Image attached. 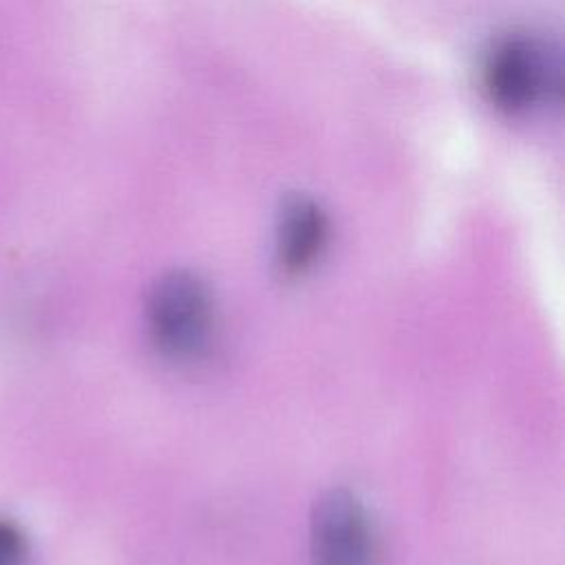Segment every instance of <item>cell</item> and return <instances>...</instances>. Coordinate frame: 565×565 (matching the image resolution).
Returning a JSON list of instances; mask_svg holds the SVG:
<instances>
[{"label":"cell","instance_id":"1","mask_svg":"<svg viewBox=\"0 0 565 565\" xmlns=\"http://www.w3.org/2000/svg\"><path fill=\"white\" fill-rule=\"evenodd\" d=\"M481 86L505 115H530L556 106L563 95L561 46L530 31L497 40L481 64Z\"/></svg>","mask_w":565,"mask_h":565},{"label":"cell","instance_id":"2","mask_svg":"<svg viewBox=\"0 0 565 565\" xmlns=\"http://www.w3.org/2000/svg\"><path fill=\"white\" fill-rule=\"evenodd\" d=\"M212 298L205 282L185 269L161 274L146 298V322L157 349L177 360L199 355L212 333Z\"/></svg>","mask_w":565,"mask_h":565},{"label":"cell","instance_id":"3","mask_svg":"<svg viewBox=\"0 0 565 565\" xmlns=\"http://www.w3.org/2000/svg\"><path fill=\"white\" fill-rule=\"evenodd\" d=\"M309 552L313 565H373L375 534L364 503L347 488L327 490L311 510Z\"/></svg>","mask_w":565,"mask_h":565},{"label":"cell","instance_id":"4","mask_svg":"<svg viewBox=\"0 0 565 565\" xmlns=\"http://www.w3.org/2000/svg\"><path fill=\"white\" fill-rule=\"evenodd\" d=\"M329 238V218L322 205L302 192L280 201L276 214V260L289 274L307 271L322 254Z\"/></svg>","mask_w":565,"mask_h":565},{"label":"cell","instance_id":"5","mask_svg":"<svg viewBox=\"0 0 565 565\" xmlns=\"http://www.w3.org/2000/svg\"><path fill=\"white\" fill-rule=\"evenodd\" d=\"M24 552V536L11 523L0 519V565H15Z\"/></svg>","mask_w":565,"mask_h":565}]
</instances>
